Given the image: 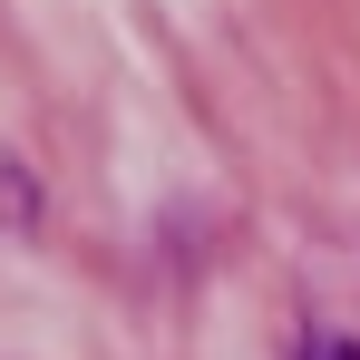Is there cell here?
I'll return each instance as SVG.
<instances>
[{"label": "cell", "mask_w": 360, "mask_h": 360, "mask_svg": "<svg viewBox=\"0 0 360 360\" xmlns=\"http://www.w3.org/2000/svg\"><path fill=\"white\" fill-rule=\"evenodd\" d=\"M302 360H360V341H311Z\"/></svg>", "instance_id": "cell-1"}]
</instances>
